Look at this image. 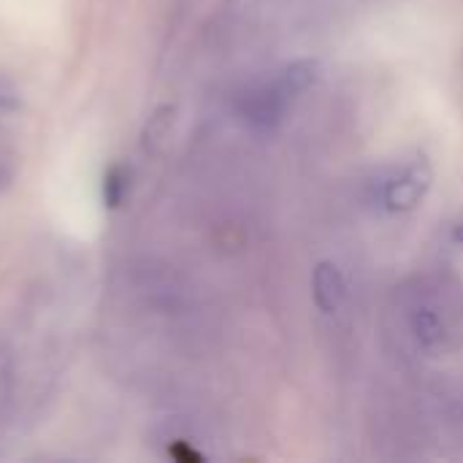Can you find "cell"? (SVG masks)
<instances>
[{"label": "cell", "instance_id": "5", "mask_svg": "<svg viewBox=\"0 0 463 463\" xmlns=\"http://www.w3.org/2000/svg\"><path fill=\"white\" fill-rule=\"evenodd\" d=\"M412 334L418 336L420 345L437 347L442 342V336H445V326H442V320H439V315L434 309L420 307V309L412 312Z\"/></svg>", "mask_w": 463, "mask_h": 463}, {"label": "cell", "instance_id": "3", "mask_svg": "<svg viewBox=\"0 0 463 463\" xmlns=\"http://www.w3.org/2000/svg\"><path fill=\"white\" fill-rule=\"evenodd\" d=\"M345 277L342 271L334 266V263H320L312 274V296H315V304L320 312L326 315H334L339 312L342 301H345Z\"/></svg>", "mask_w": 463, "mask_h": 463}, {"label": "cell", "instance_id": "1", "mask_svg": "<svg viewBox=\"0 0 463 463\" xmlns=\"http://www.w3.org/2000/svg\"><path fill=\"white\" fill-rule=\"evenodd\" d=\"M431 182H434V171H431L429 160L418 157L407 168H402L399 174H391L380 184L377 201H380L383 209H388L393 214L412 212V209H418L426 201V195L431 190Z\"/></svg>", "mask_w": 463, "mask_h": 463}, {"label": "cell", "instance_id": "7", "mask_svg": "<svg viewBox=\"0 0 463 463\" xmlns=\"http://www.w3.org/2000/svg\"><path fill=\"white\" fill-rule=\"evenodd\" d=\"M456 239H458V241H461V244H463V225H461V228H458V231H456Z\"/></svg>", "mask_w": 463, "mask_h": 463}, {"label": "cell", "instance_id": "2", "mask_svg": "<svg viewBox=\"0 0 463 463\" xmlns=\"http://www.w3.org/2000/svg\"><path fill=\"white\" fill-rule=\"evenodd\" d=\"M290 103H293V98L285 92L279 79H271V81H263V84L252 87L250 92H244L239 109H241V117L255 130H274L282 122Z\"/></svg>", "mask_w": 463, "mask_h": 463}, {"label": "cell", "instance_id": "6", "mask_svg": "<svg viewBox=\"0 0 463 463\" xmlns=\"http://www.w3.org/2000/svg\"><path fill=\"white\" fill-rule=\"evenodd\" d=\"M125 190H128V179H125V171H122V168H111V174L106 176V187H103V193H106V201H109V206H119V201H122Z\"/></svg>", "mask_w": 463, "mask_h": 463}, {"label": "cell", "instance_id": "4", "mask_svg": "<svg viewBox=\"0 0 463 463\" xmlns=\"http://www.w3.org/2000/svg\"><path fill=\"white\" fill-rule=\"evenodd\" d=\"M317 76H320V62L312 57H304V60H293L290 65H285L277 79L285 87V92L296 100L317 81Z\"/></svg>", "mask_w": 463, "mask_h": 463}]
</instances>
